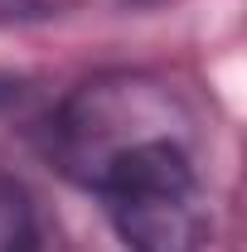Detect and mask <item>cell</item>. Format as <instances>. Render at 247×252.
<instances>
[{
  "instance_id": "1",
  "label": "cell",
  "mask_w": 247,
  "mask_h": 252,
  "mask_svg": "<svg viewBox=\"0 0 247 252\" xmlns=\"http://www.w3.org/2000/svg\"><path fill=\"white\" fill-rule=\"evenodd\" d=\"M88 185L102 194L131 252H204V194L180 136H155L112 156Z\"/></svg>"
},
{
  "instance_id": "2",
  "label": "cell",
  "mask_w": 247,
  "mask_h": 252,
  "mask_svg": "<svg viewBox=\"0 0 247 252\" xmlns=\"http://www.w3.org/2000/svg\"><path fill=\"white\" fill-rule=\"evenodd\" d=\"M155 136H175V131H170L165 102L146 83H93L63 107L59 160L68 165V175L88 185L112 156Z\"/></svg>"
},
{
  "instance_id": "3",
  "label": "cell",
  "mask_w": 247,
  "mask_h": 252,
  "mask_svg": "<svg viewBox=\"0 0 247 252\" xmlns=\"http://www.w3.org/2000/svg\"><path fill=\"white\" fill-rule=\"evenodd\" d=\"M0 252H44L30 194L5 175H0Z\"/></svg>"
}]
</instances>
